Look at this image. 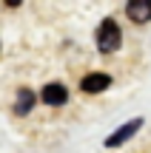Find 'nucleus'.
<instances>
[{
  "instance_id": "f257e3e1",
  "label": "nucleus",
  "mask_w": 151,
  "mask_h": 153,
  "mask_svg": "<svg viewBox=\"0 0 151 153\" xmlns=\"http://www.w3.org/2000/svg\"><path fill=\"white\" fill-rule=\"evenodd\" d=\"M120 43H123L120 26L111 20V17H106V20L100 23V28H97V48H100L103 54H111V51L120 48Z\"/></svg>"
},
{
  "instance_id": "f03ea898",
  "label": "nucleus",
  "mask_w": 151,
  "mask_h": 153,
  "mask_svg": "<svg viewBox=\"0 0 151 153\" xmlns=\"http://www.w3.org/2000/svg\"><path fill=\"white\" fill-rule=\"evenodd\" d=\"M40 99H43L46 105H51V108H60V105L68 102V88L60 85V82H49V85H43V91H40Z\"/></svg>"
},
{
  "instance_id": "7ed1b4c3",
  "label": "nucleus",
  "mask_w": 151,
  "mask_h": 153,
  "mask_svg": "<svg viewBox=\"0 0 151 153\" xmlns=\"http://www.w3.org/2000/svg\"><path fill=\"white\" fill-rule=\"evenodd\" d=\"M143 128V119H131V122H125L123 128H117V131L111 133V136L106 139V148H117V145H123V142H128L131 136H134L137 131Z\"/></svg>"
},
{
  "instance_id": "20e7f679",
  "label": "nucleus",
  "mask_w": 151,
  "mask_h": 153,
  "mask_svg": "<svg viewBox=\"0 0 151 153\" xmlns=\"http://www.w3.org/2000/svg\"><path fill=\"white\" fill-rule=\"evenodd\" d=\"M108 85H111V76L108 74H86L80 79V91L83 94H103Z\"/></svg>"
},
{
  "instance_id": "39448f33",
  "label": "nucleus",
  "mask_w": 151,
  "mask_h": 153,
  "mask_svg": "<svg viewBox=\"0 0 151 153\" xmlns=\"http://www.w3.org/2000/svg\"><path fill=\"white\" fill-rule=\"evenodd\" d=\"M125 14L131 23H148L151 20V0H131L125 6Z\"/></svg>"
},
{
  "instance_id": "423d86ee",
  "label": "nucleus",
  "mask_w": 151,
  "mask_h": 153,
  "mask_svg": "<svg viewBox=\"0 0 151 153\" xmlns=\"http://www.w3.org/2000/svg\"><path fill=\"white\" fill-rule=\"evenodd\" d=\"M34 102H37V97H34L32 88H20V91H17V102H14V114H17V116L32 114Z\"/></svg>"
}]
</instances>
